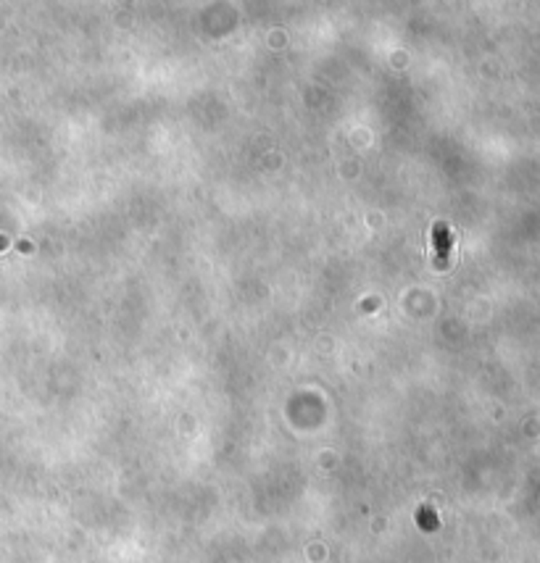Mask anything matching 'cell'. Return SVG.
<instances>
[{"label":"cell","instance_id":"obj_1","mask_svg":"<svg viewBox=\"0 0 540 563\" xmlns=\"http://www.w3.org/2000/svg\"><path fill=\"white\" fill-rule=\"evenodd\" d=\"M435 263L437 269H446L448 266V250H451V235H448L446 224H437L435 226Z\"/></svg>","mask_w":540,"mask_h":563}]
</instances>
